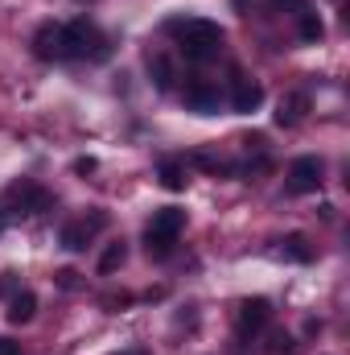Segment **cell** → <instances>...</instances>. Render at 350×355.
<instances>
[{"mask_svg": "<svg viewBox=\"0 0 350 355\" xmlns=\"http://www.w3.org/2000/svg\"><path fill=\"white\" fill-rule=\"evenodd\" d=\"M33 54H37L42 62H62V58H66V29L54 25V21H46V25L33 33Z\"/></svg>", "mask_w": 350, "mask_h": 355, "instance_id": "obj_6", "label": "cell"}, {"mask_svg": "<svg viewBox=\"0 0 350 355\" xmlns=\"http://www.w3.org/2000/svg\"><path fill=\"white\" fill-rule=\"evenodd\" d=\"M58 285H62V289H75V285H79V272L62 268V272H58Z\"/></svg>", "mask_w": 350, "mask_h": 355, "instance_id": "obj_19", "label": "cell"}, {"mask_svg": "<svg viewBox=\"0 0 350 355\" xmlns=\"http://www.w3.org/2000/svg\"><path fill=\"white\" fill-rule=\"evenodd\" d=\"M268 318H272L268 297H243V302H239V335H256V331H264Z\"/></svg>", "mask_w": 350, "mask_h": 355, "instance_id": "obj_10", "label": "cell"}, {"mask_svg": "<svg viewBox=\"0 0 350 355\" xmlns=\"http://www.w3.org/2000/svg\"><path fill=\"white\" fill-rule=\"evenodd\" d=\"M120 355H149L145 347H132V352H120Z\"/></svg>", "mask_w": 350, "mask_h": 355, "instance_id": "obj_23", "label": "cell"}, {"mask_svg": "<svg viewBox=\"0 0 350 355\" xmlns=\"http://www.w3.org/2000/svg\"><path fill=\"white\" fill-rule=\"evenodd\" d=\"M0 355H21V343H12V339H0Z\"/></svg>", "mask_w": 350, "mask_h": 355, "instance_id": "obj_21", "label": "cell"}, {"mask_svg": "<svg viewBox=\"0 0 350 355\" xmlns=\"http://www.w3.org/2000/svg\"><path fill=\"white\" fill-rule=\"evenodd\" d=\"M157 178H161V186H165V190H185V182H190L185 162H177V157H165V162H161V170H157Z\"/></svg>", "mask_w": 350, "mask_h": 355, "instance_id": "obj_14", "label": "cell"}, {"mask_svg": "<svg viewBox=\"0 0 350 355\" xmlns=\"http://www.w3.org/2000/svg\"><path fill=\"white\" fill-rule=\"evenodd\" d=\"M62 29H66V58H91V62L107 58V37L99 33L95 21L79 17V21L62 25Z\"/></svg>", "mask_w": 350, "mask_h": 355, "instance_id": "obj_3", "label": "cell"}, {"mask_svg": "<svg viewBox=\"0 0 350 355\" xmlns=\"http://www.w3.org/2000/svg\"><path fill=\"white\" fill-rule=\"evenodd\" d=\"M103 227H107V211H91V215H83V219H71V223L62 227V236H58V240H62V248H66V252H83L91 240L103 232Z\"/></svg>", "mask_w": 350, "mask_h": 355, "instance_id": "obj_5", "label": "cell"}, {"mask_svg": "<svg viewBox=\"0 0 350 355\" xmlns=\"http://www.w3.org/2000/svg\"><path fill=\"white\" fill-rule=\"evenodd\" d=\"M181 99H185V107H190V112H198V116H214V112H219V103H223V91L214 87L210 79H190Z\"/></svg>", "mask_w": 350, "mask_h": 355, "instance_id": "obj_7", "label": "cell"}, {"mask_svg": "<svg viewBox=\"0 0 350 355\" xmlns=\"http://www.w3.org/2000/svg\"><path fill=\"white\" fill-rule=\"evenodd\" d=\"M75 174H95V157H79L75 162Z\"/></svg>", "mask_w": 350, "mask_h": 355, "instance_id": "obj_20", "label": "cell"}, {"mask_svg": "<svg viewBox=\"0 0 350 355\" xmlns=\"http://www.w3.org/2000/svg\"><path fill=\"white\" fill-rule=\"evenodd\" d=\"M317 186H322V162L317 157H297L288 166V182H284L288 194H313Z\"/></svg>", "mask_w": 350, "mask_h": 355, "instance_id": "obj_8", "label": "cell"}, {"mask_svg": "<svg viewBox=\"0 0 350 355\" xmlns=\"http://www.w3.org/2000/svg\"><path fill=\"white\" fill-rule=\"evenodd\" d=\"M264 347H268L272 355H293V352H297V343H293V335H288V331H272Z\"/></svg>", "mask_w": 350, "mask_h": 355, "instance_id": "obj_18", "label": "cell"}, {"mask_svg": "<svg viewBox=\"0 0 350 355\" xmlns=\"http://www.w3.org/2000/svg\"><path fill=\"white\" fill-rule=\"evenodd\" d=\"M33 314H37V297H33L29 289H21V293H12V297H8V322H17V327H21V322H29Z\"/></svg>", "mask_w": 350, "mask_h": 355, "instance_id": "obj_13", "label": "cell"}, {"mask_svg": "<svg viewBox=\"0 0 350 355\" xmlns=\"http://www.w3.org/2000/svg\"><path fill=\"white\" fill-rule=\"evenodd\" d=\"M8 227H12V215H8V211H0V236H4Z\"/></svg>", "mask_w": 350, "mask_h": 355, "instance_id": "obj_22", "label": "cell"}, {"mask_svg": "<svg viewBox=\"0 0 350 355\" xmlns=\"http://www.w3.org/2000/svg\"><path fill=\"white\" fill-rule=\"evenodd\" d=\"M169 33L181 37V50H185V58L190 62H210V58H219V50H223V29L214 25V21H202V17H177L165 25Z\"/></svg>", "mask_w": 350, "mask_h": 355, "instance_id": "obj_1", "label": "cell"}, {"mask_svg": "<svg viewBox=\"0 0 350 355\" xmlns=\"http://www.w3.org/2000/svg\"><path fill=\"white\" fill-rule=\"evenodd\" d=\"M54 207V194L50 190H42L37 182H29V178H21V182H12L8 190H4V211L8 215H42V211H50Z\"/></svg>", "mask_w": 350, "mask_h": 355, "instance_id": "obj_4", "label": "cell"}, {"mask_svg": "<svg viewBox=\"0 0 350 355\" xmlns=\"http://www.w3.org/2000/svg\"><path fill=\"white\" fill-rule=\"evenodd\" d=\"M260 103H264V87L260 83L248 79V75H235V83H231V107H235L239 116H252Z\"/></svg>", "mask_w": 350, "mask_h": 355, "instance_id": "obj_9", "label": "cell"}, {"mask_svg": "<svg viewBox=\"0 0 350 355\" xmlns=\"http://www.w3.org/2000/svg\"><path fill=\"white\" fill-rule=\"evenodd\" d=\"M280 257H284V261H297V265H309V261H313V248H309L305 236H288V240L280 244Z\"/></svg>", "mask_w": 350, "mask_h": 355, "instance_id": "obj_15", "label": "cell"}, {"mask_svg": "<svg viewBox=\"0 0 350 355\" xmlns=\"http://www.w3.org/2000/svg\"><path fill=\"white\" fill-rule=\"evenodd\" d=\"M181 227H185V211H177V207L153 211V219H149V227H145V248H149V257H169L174 244H177V236H181Z\"/></svg>", "mask_w": 350, "mask_h": 355, "instance_id": "obj_2", "label": "cell"}, {"mask_svg": "<svg viewBox=\"0 0 350 355\" xmlns=\"http://www.w3.org/2000/svg\"><path fill=\"white\" fill-rule=\"evenodd\" d=\"M305 112H309V95H305V91H293V95L280 99V107H276V124H280V128H293V124L305 120Z\"/></svg>", "mask_w": 350, "mask_h": 355, "instance_id": "obj_12", "label": "cell"}, {"mask_svg": "<svg viewBox=\"0 0 350 355\" xmlns=\"http://www.w3.org/2000/svg\"><path fill=\"white\" fill-rule=\"evenodd\" d=\"M297 8V33H301V42H309V46H317L322 37H326V25H322V17L305 4V0H297L293 4Z\"/></svg>", "mask_w": 350, "mask_h": 355, "instance_id": "obj_11", "label": "cell"}, {"mask_svg": "<svg viewBox=\"0 0 350 355\" xmlns=\"http://www.w3.org/2000/svg\"><path fill=\"white\" fill-rule=\"evenodd\" d=\"M124 261H128V244H124V240H120V244H107L103 257H99V272L111 277L116 268H124Z\"/></svg>", "mask_w": 350, "mask_h": 355, "instance_id": "obj_17", "label": "cell"}, {"mask_svg": "<svg viewBox=\"0 0 350 355\" xmlns=\"http://www.w3.org/2000/svg\"><path fill=\"white\" fill-rule=\"evenodd\" d=\"M149 75H153L157 91H169V87H174V62H169L165 54H153V58H149Z\"/></svg>", "mask_w": 350, "mask_h": 355, "instance_id": "obj_16", "label": "cell"}]
</instances>
